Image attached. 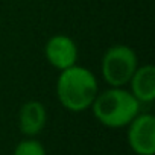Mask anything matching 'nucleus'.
<instances>
[{
    "label": "nucleus",
    "mask_w": 155,
    "mask_h": 155,
    "mask_svg": "<svg viewBox=\"0 0 155 155\" xmlns=\"http://www.w3.org/2000/svg\"><path fill=\"white\" fill-rule=\"evenodd\" d=\"M99 93V84L91 70L81 65H71L59 71L56 81V97L59 104L71 111L88 110Z\"/></svg>",
    "instance_id": "obj_1"
},
{
    "label": "nucleus",
    "mask_w": 155,
    "mask_h": 155,
    "mask_svg": "<svg viewBox=\"0 0 155 155\" xmlns=\"http://www.w3.org/2000/svg\"><path fill=\"white\" fill-rule=\"evenodd\" d=\"M140 102L123 87H110L97 93L93 105L94 117L107 128H123L140 113Z\"/></svg>",
    "instance_id": "obj_2"
},
{
    "label": "nucleus",
    "mask_w": 155,
    "mask_h": 155,
    "mask_svg": "<svg viewBox=\"0 0 155 155\" xmlns=\"http://www.w3.org/2000/svg\"><path fill=\"white\" fill-rule=\"evenodd\" d=\"M137 67V53L126 44H114L108 47L101 61L102 78L110 87L128 85Z\"/></svg>",
    "instance_id": "obj_3"
},
{
    "label": "nucleus",
    "mask_w": 155,
    "mask_h": 155,
    "mask_svg": "<svg viewBox=\"0 0 155 155\" xmlns=\"http://www.w3.org/2000/svg\"><path fill=\"white\" fill-rule=\"evenodd\" d=\"M128 144L137 155L155 153V117L137 114L128 125Z\"/></svg>",
    "instance_id": "obj_4"
},
{
    "label": "nucleus",
    "mask_w": 155,
    "mask_h": 155,
    "mask_svg": "<svg viewBox=\"0 0 155 155\" xmlns=\"http://www.w3.org/2000/svg\"><path fill=\"white\" fill-rule=\"evenodd\" d=\"M78 46L76 43L64 34L52 35L44 46V56L47 62L56 70H65L76 64L78 61Z\"/></svg>",
    "instance_id": "obj_5"
},
{
    "label": "nucleus",
    "mask_w": 155,
    "mask_h": 155,
    "mask_svg": "<svg viewBox=\"0 0 155 155\" xmlns=\"http://www.w3.org/2000/svg\"><path fill=\"white\" fill-rule=\"evenodd\" d=\"M47 122L46 107L40 101H28L21 105L18 113V128L28 137L38 135Z\"/></svg>",
    "instance_id": "obj_6"
},
{
    "label": "nucleus",
    "mask_w": 155,
    "mask_h": 155,
    "mask_svg": "<svg viewBox=\"0 0 155 155\" xmlns=\"http://www.w3.org/2000/svg\"><path fill=\"white\" fill-rule=\"evenodd\" d=\"M131 93L140 104H150L155 99V67L144 64L137 67L131 81Z\"/></svg>",
    "instance_id": "obj_7"
},
{
    "label": "nucleus",
    "mask_w": 155,
    "mask_h": 155,
    "mask_svg": "<svg viewBox=\"0 0 155 155\" xmlns=\"http://www.w3.org/2000/svg\"><path fill=\"white\" fill-rule=\"evenodd\" d=\"M14 155H46V149L38 140L28 138L15 146Z\"/></svg>",
    "instance_id": "obj_8"
}]
</instances>
